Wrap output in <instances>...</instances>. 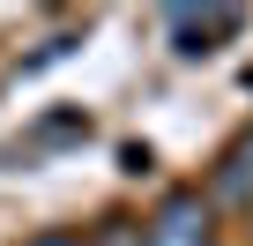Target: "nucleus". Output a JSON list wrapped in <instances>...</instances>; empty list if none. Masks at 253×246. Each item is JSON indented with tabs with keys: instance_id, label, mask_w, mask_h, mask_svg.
Instances as JSON below:
<instances>
[{
	"instance_id": "1",
	"label": "nucleus",
	"mask_w": 253,
	"mask_h": 246,
	"mask_svg": "<svg viewBox=\"0 0 253 246\" xmlns=\"http://www.w3.org/2000/svg\"><path fill=\"white\" fill-rule=\"evenodd\" d=\"M142 246H216V209H209V194L171 187V194L157 201V216L142 224Z\"/></svg>"
},
{
	"instance_id": "2",
	"label": "nucleus",
	"mask_w": 253,
	"mask_h": 246,
	"mask_svg": "<svg viewBox=\"0 0 253 246\" xmlns=\"http://www.w3.org/2000/svg\"><path fill=\"white\" fill-rule=\"evenodd\" d=\"M164 30H171V52L179 60H201V52H216L223 38L246 30V8H171Z\"/></svg>"
},
{
	"instance_id": "3",
	"label": "nucleus",
	"mask_w": 253,
	"mask_h": 246,
	"mask_svg": "<svg viewBox=\"0 0 253 246\" xmlns=\"http://www.w3.org/2000/svg\"><path fill=\"white\" fill-rule=\"evenodd\" d=\"M216 201H231V209H246V201H253V135H238V142L223 149V172H216L209 209H216Z\"/></svg>"
},
{
	"instance_id": "4",
	"label": "nucleus",
	"mask_w": 253,
	"mask_h": 246,
	"mask_svg": "<svg viewBox=\"0 0 253 246\" xmlns=\"http://www.w3.org/2000/svg\"><path fill=\"white\" fill-rule=\"evenodd\" d=\"M82 246H142V224H134V216H104Z\"/></svg>"
},
{
	"instance_id": "5",
	"label": "nucleus",
	"mask_w": 253,
	"mask_h": 246,
	"mask_svg": "<svg viewBox=\"0 0 253 246\" xmlns=\"http://www.w3.org/2000/svg\"><path fill=\"white\" fill-rule=\"evenodd\" d=\"M30 246H82V231H45V239H30Z\"/></svg>"
}]
</instances>
